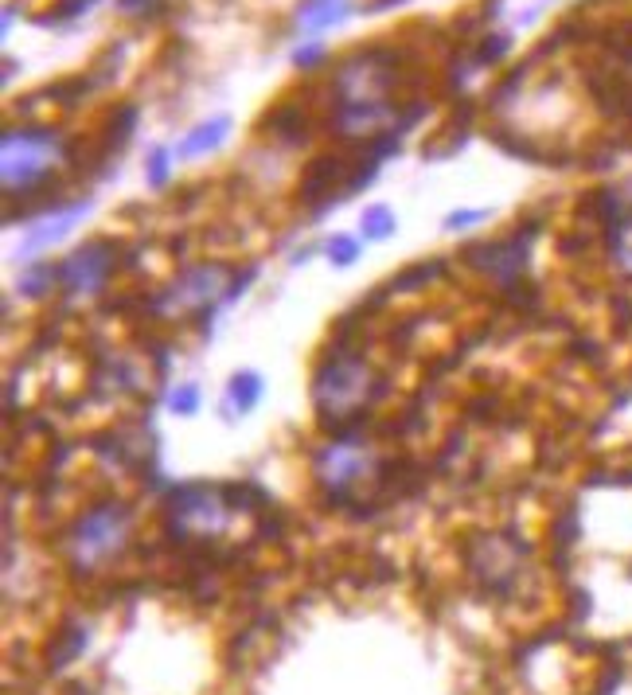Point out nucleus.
Returning a JSON list of instances; mask_svg holds the SVG:
<instances>
[{"mask_svg": "<svg viewBox=\"0 0 632 695\" xmlns=\"http://www.w3.org/2000/svg\"><path fill=\"white\" fill-rule=\"evenodd\" d=\"M395 63L398 55L387 47H367L356 51L336 67L332 94H336V125L340 133H375L395 114Z\"/></svg>", "mask_w": 632, "mask_h": 695, "instance_id": "1", "label": "nucleus"}, {"mask_svg": "<svg viewBox=\"0 0 632 695\" xmlns=\"http://www.w3.org/2000/svg\"><path fill=\"white\" fill-rule=\"evenodd\" d=\"M383 383L379 375L371 371L367 360H359L352 352H336L328 356L320 368H316L313 379V403L320 422L328 426H348L356 422L363 410L379 399Z\"/></svg>", "mask_w": 632, "mask_h": 695, "instance_id": "2", "label": "nucleus"}, {"mask_svg": "<svg viewBox=\"0 0 632 695\" xmlns=\"http://www.w3.org/2000/svg\"><path fill=\"white\" fill-rule=\"evenodd\" d=\"M133 535V512L125 500H102L94 508H86L75 528L67 532V559L82 574L102 571L110 559H118L129 547Z\"/></svg>", "mask_w": 632, "mask_h": 695, "instance_id": "3", "label": "nucleus"}, {"mask_svg": "<svg viewBox=\"0 0 632 695\" xmlns=\"http://www.w3.org/2000/svg\"><path fill=\"white\" fill-rule=\"evenodd\" d=\"M67 145L51 129H8L0 141V172L8 196H28L63 164Z\"/></svg>", "mask_w": 632, "mask_h": 695, "instance_id": "4", "label": "nucleus"}, {"mask_svg": "<svg viewBox=\"0 0 632 695\" xmlns=\"http://www.w3.org/2000/svg\"><path fill=\"white\" fill-rule=\"evenodd\" d=\"M375 473H379V457H375V450L367 442H359V438L328 442L313 461L316 485L324 489V496H332V500H352Z\"/></svg>", "mask_w": 632, "mask_h": 695, "instance_id": "5", "label": "nucleus"}, {"mask_svg": "<svg viewBox=\"0 0 632 695\" xmlns=\"http://www.w3.org/2000/svg\"><path fill=\"white\" fill-rule=\"evenodd\" d=\"M231 516H235V504L219 485H188V489L172 492V504H168L172 528L192 539L223 535L231 528Z\"/></svg>", "mask_w": 632, "mask_h": 695, "instance_id": "6", "label": "nucleus"}, {"mask_svg": "<svg viewBox=\"0 0 632 695\" xmlns=\"http://www.w3.org/2000/svg\"><path fill=\"white\" fill-rule=\"evenodd\" d=\"M231 270L223 262H203L184 270L172 286L157 297V309L164 313H207L211 305H231Z\"/></svg>", "mask_w": 632, "mask_h": 695, "instance_id": "7", "label": "nucleus"}, {"mask_svg": "<svg viewBox=\"0 0 632 695\" xmlns=\"http://www.w3.org/2000/svg\"><path fill=\"white\" fill-rule=\"evenodd\" d=\"M114 270V246L110 243H86L79 246L63 266H59V286L71 297H90L106 286Z\"/></svg>", "mask_w": 632, "mask_h": 695, "instance_id": "8", "label": "nucleus"}, {"mask_svg": "<svg viewBox=\"0 0 632 695\" xmlns=\"http://www.w3.org/2000/svg\"><path fill=\"white\" fill-rule=\"evenodd\" d=\"M86 211H90V204L82 200V204L63 207V211H55V215H43L40 223H32V231L24 235V243H20V258H36V254L47 250V246L63 243V239L79 227L82 219H86Z\"/></svg>", "mask_w": 632, "mask_h": 695, "instance_id": "9", "label": "nucleus"}, {"mask_svg": "<svg viewBox=\"0 0 632 695\" xmlns=\"http://www.w3.org/2000/svg\"><path fill=\"white\" fill-rule=\"evenodd\" d=\"M227 137H231V118L219 114V118H211V122H199L196 129H188V133L176 141L172 153H176V161H196V157H207V153L223 149Z\"/></svg>", "mask_w": 632, "mask_h": 695, "instance_id": "10", "label": "nucleus"}, {"mask_svg": "<svg viewBox=\"0 0 632 695\" xmlns=\"http://www.w3.org/2000/svg\"><path fill=\"white\" fill-rule=\"evenodd\" d=\"M262 391H266V379H262L258 371H250V368L235 371V375L227 379V399H223V418H227V422H235V418H242V414H250V410L258 407Z\"/></svg>", "mask_w": 632, "mask_h": 695, "instance_id": "11", "label": "nucleus"}, {"mask_svg": "<svg viewBox=\"0 0 632 695\" xmlns=\"http://www.w3.org/2000/svg\"><path fill=\"white\" fill-rule=\"evenodd\" d=\"M515 567H519V551H515L512 543H500V539H492V543L484 547V559H473V571L480 574L492 590H504L515 578Z\"/></svg>", "mask_w": 632, "mask_h": 695, "instance_id": "12", "label": "nucleus"}, {"mask_svg": "<svg viewBox=\"0 0 632 695\" xmlns=\"http://www.w3.org/2000/svg\"><path fill=\"white\" fill-rule=\"evenodd\" d=\"M348 12H352L348 0H301V8H297V24L316 36V32H328V28L344 24Z\"/></svg>", "mask_w": 632, "mask_h": 695, "instance_id": "13", "label": "nucleus"}, {"mask_svg": "<svg viewBox=\"0 0 632 695\" xmlns=\"http://www.w3.org/2000/svg\"><path fill=\"white\" fill-rule=\"evenodd\" d=\"M395 231H398V215L391 207L387 204L363 207V215H359V239H367V243H387Z\"/></svg>", "mask_w": 632, "mask_h": 695, "instance_id": "14", "label": "nucleus"}, {"mask_svg": "<svg viewBox=\"0 0 632 695\" xmlns=\"http://www.w3.org/2000/svg\"><path fill=\"white\" fill-rule=\"evenodd\" d=\"M359 254H363V243H359V235H332L328 243H324V258L332 262V266H340V270H348V266H356Z\"/></svg>", "mask_w": 632, "mask_h": 695, "instance_id": "15", "label": "nucleus"}, {"mask_svg": "<svg viewBox=\"0 0 632 695\" xmlns=\"http://www.w3.org/2000/svg\"><path fill=\"white\" fill-rule=\"evenodd\" d=\"M203 403V391H199V383H176L172 391H168V410L172 414H180V418H192Z\"/></svg>", "mask_w": 632, "mask_h": 695, "instance_id": "16", "label": "nucleus"}, {"mask_svg": "<svg viewBox=\"0 0 632 695\" xmlns=\"http://www.w3.org/2000/svg\"><path fill=\"white\" fill-rule=\"evenodd\" d=\"M55 282H59V270H51L47 262H36V266H32V270L20 278V293L36 301V297H43V293L55 286Z\"/></svg>", "mask_w": 632, "mask_h": 695, "instance_id": "17", "label": "nucleus"}, {"mask_svg": "<svg viewBox=\"0 0 632 695\" xmlns=\"http://www.w3.org/2000/svg\"><path fill=\"white\" fill-rule=\"evenodd\" d=\"M172 157H176V153H168V149H153V153H149V161H145V184H149V188H164V184H168Z\"/></svg>", "mask_w": 632, "mask_h": 695, "instance_id": "18", "label": "nucleus"}, {"mask_svg": "<svg viewBox=\"0 0 632 695\" xmlns=\"http://www.w3.org/2000/svg\"><path fill=\"white\" fill-rule=\"evenodd\" d=\"M484 219H488L484 207H461V211H449L445 215V231H469V227L484 223Z\"/></svg>", "mask_w": 632, "mask_h": 695, "instance_id": "19", "label": "nucleus"}, {"mask_svg": "<svg viewBox=\"0 0 632 695\" xmlns=\"http://www.w3.org/2000/svg\"><path fill=\"white\" fill-rule=\"evenodd\" d=\"M324 59V43L320 40H313V43H301L297 51H293V63L301 67V71H313L316 63Z\"/></svg>", "mask_w": 632, "mask_h": 695, "instance_id": "20", "label": "nucleus"}, {"mask_svg": "<svg viewBox=\"0 0 632 695\" xmlns=\"http://www.w3.org/2000/svg\"><path fill=\"white\" fill-rule=\"evenodd\" d=\"M157 0H121V12H129V16H141L145 8H153Z\"/></svg>", "mask_w": 632, "mask_h": 695, "instance_id": "21", "label": "nucleus"}]
</instances>
